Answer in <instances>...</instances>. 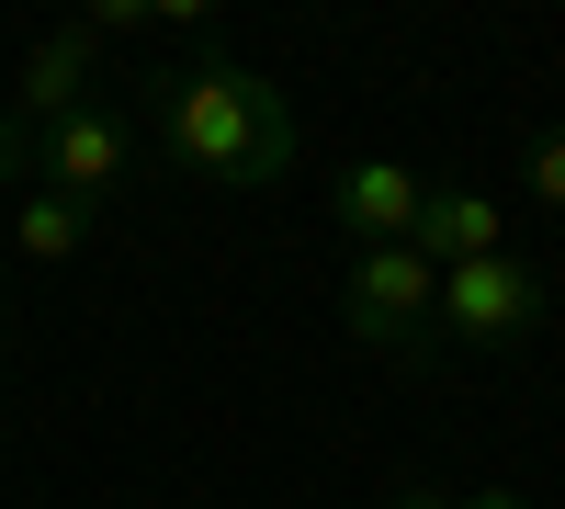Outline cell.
Wrapping results in <instances>:
<instances>
[{"label": "cell", "instance_id": "1", "mask_svg": "<svg viewBox=\"0 0 565 509\" xmlns=\"http://www.w3.org/2000/svg\"><path fill=\"white\" fill-rule=\"evenodd\" d=\"M148 136L170 170L215 181V193H260V181L295 170V103H282V79H260L249 57H181L148 79Z\"/></svg>", "mask_w": 565, "mask_h": 509}, {"label": "cell", "instance_id": "2", "mask_svg": "<svg viewBox=\"0 0 565 509\" xmlns=\"http://www.w3.org/2000/svg\"><path fill=\"white\" fill-rule=\"evenodd\" d=\"M340 317H351L362 351H396L407 374H430V362H441V340H430V317H441V272L418 261L407 238H396V250H351Z\"/></svg>", "mask_w": 565, "mask_h": 509}, {"label": "cell", "instance_id": "3", "mask_svg": "<svg viewBox=\"0 0 565 509\" xmlns=\"http://www.w3.org/2000/svg\"><path fill=\"white\" fill-rule=\"evenodd\" d=\"M543 272L521 250H498V261H463L441 272V317H430V340L441 351H532L543 340Z\"/></svg>", "mask_w": 565, "mask_h": 509}, {"label": "cell", "instance_id": "4", "mask_svg": "<svg viewBox=\"0 0 565 509\" xmlns=\"http://www.w3.org/2000/svg\"><path fill=\"white\" fill-rule=\"evenodd\" d=\"M125 181H136V125L90 103V114H68V125L34 136V181H23V193H68L79 215H103Z\"/></svg>", "mask_w": 565, "mask_h": 509}, {"label": "cell", "instance_id": "5", "mask_svg": "<svg viewBox=\"0 0 565 509\" xmlns=\"http://www.w3.org/2000/svg\"><path fill=\"white\" fill-rule=\"evenodd\" d=\"M90 79H103V34L90 23H57V34H34V57H23V79H12V125H68V114H90Z\"/></svg>", "mask_w": 565, "mask_h": 509}, {"label": "cell", "instance_id": "6", "mask_svg": "<svg viewBox=\"0 0 565 509\" xmlns=\"http://www.w3.org/2000/svg\"><path fill=\"white\" fill-rule=\"evenodd\" d=\"M418 204H430V181H418L407 159H351L340 181H328V215H340L351 250H396L418 226Z\"/></svg>", "mask_w": 565, "mask_h": 509}, {"label": "cell", "instance_id": "7", "mask_svg": "<svg viewBox=\"0 0 565 509\" xmlns=\"http://www.w3.org/2000/svg\"><path fill=\"white\" fill-rule=\"evenodd\" d=\"M407 250L430 261V272H463V261H498V250H509V215H498L487 193H441V181H430V204H418Z\"/></svg>", "mask_w": 565, "mask_h": 509}, {"label": "cell", "instance_id": "8", "mask_svg": "<svg viewBox=\"0 0 565 509\" xmlns=\"http://www.w3.org/2000/svg\"><path fill=\"white\" fill-rule=\"evenodd\" d=\"M12 250L57 272V261H79V250H90V215H79L68 193H23V204H12Z\"/></svg>", "mask_w": 565, "mask_h": 509}, {"label": "cell", "instance_id": "9", "mask_svg": "<svg viewBox=\"0 0 565 509\" xmlns=\"http://www.w3.org/2000/svg\"><path fill=\"white\" fill-rule=\"evenodd\" d=\"M521 193L565 215V125H543V136H532V148H521Z\"/></svg>", "mask_w": 565, "mask_h": 509}, {"label": "cell", "instance_id": "10", "mask_svg": "<svg viewBox=\"0 0 565 509\" xmlns=\"http://www.w3.org/2000/svg\"><path fill=\"white\" fill-rule=\"evenodd\" d=\"M0 181H34V125L0 114Z\"/></svg>", "mask_w": 565, "mask_h": 509}, {"label": "cell", "instance_id": "11", "mask_svg": "<svg viewBox=\"0 0 565 509\" xmlns=\"http://www.w3.org/2000/svg\"><path fill=\"white\" fill-rule=\"evenodd\" d=\"M452 509H532V498H521V487H463Z\"/></svg>", "mask_w": 565, "mask_h": 509}, {"label": "cell", "instance_id": "12", "mask_svg": "<svg viewBox=\"0 0 565 509\" xmlns=\"http://www.w3.org/2000/svg\"><path fill=\"white\" fill-rule=\"evenodd\" d=\"M385 509H452V487H396Z\"/></svg>", "mask_w": 565, "mask_h": 509}, {"label": "cell", "instance_id": "13", "mask_svg": "<svg viewBox=\"0 0 565 509\" xmlns=\"http://www.w3.org/2000/svg\"><path fill=\"white\" fill-rule=\"evenodd\" d=\"M0 453H12V420H0Z\"/></svg>", "mask_w": 565, "mask_h": 509}]
</instances>
